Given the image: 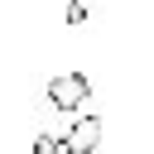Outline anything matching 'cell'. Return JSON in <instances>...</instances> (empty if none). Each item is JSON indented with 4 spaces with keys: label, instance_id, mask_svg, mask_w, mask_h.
I'll return each mask as SVG.
<instances>
[{
    "label": "cell",
    "instance_id": "cell-1",
    "mask_svg": "<svg viewBox=\"0 0 154 154\" xmlns=\"http://www.w3.org/2000/svg\"><path fill=\"white\" fill-rule=\"evenodd\" d=\"M87 96H91V82H87L82 72H63V77L48 82V101H53L58 111H77Z\"/></svg>",
    "mask_w": 154,
    "mask_h": 154
},
{
    "label": "cell",
    "instance_id": "cell-2",
    "mask_svg": "<svg viewBox=\"0 0 154 154\" xmlns=\"http://www.w3.org/2000/svg\"><path fill=\"white\" fill-rule=\"evenodd\" d=\"M96 144H101V120L96 116H77L67 140H63V154H96Z\"/></svg>",
    "mask_w": 154,
    "mask_h": 154
},
{
    "label": "cell",
    "instance_id": "cell-3",
    "mask_svg": "<svg viewBox=\"0 0 154 154\" xmlns=\"http://www.w3.org/2000/svg\"><path fill=\"white\" fill-rule=\"evenodd\" d=\"M34 154H63V140H53V135H38V140H34Z\"/></svg>",
    "mask_w": 154,
    "mask_h": 154
}]
</instances>
